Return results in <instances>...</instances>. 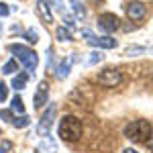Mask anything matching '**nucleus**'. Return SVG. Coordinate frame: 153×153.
<instances>
[{
  "instance_id": "f257e3e1",
  "label": "nucleus",
  "mask_w": 153,
  "mask_h": 153,
  "mask_svg": "<svg viewBox=\"0 0 153 153\" xmlns=\"http://www.w3.org/2000/svg\"><path fill=\"white\" fill-rule=\"evenodd\" d=\"M82 131H84L82 120L71 117V114L63 117L61 123H59V137H61V141H68V143L78 141V139L82 137Z\"/></svg>"
},
{
  "instance_id": "f03ea898",
  "label": "nucleus",
  "mask_w": 153,
  "mask_h": 153,
  "mask_svg": "<svg viewBox=\"0 0 153 153\" xmlns=\"http://www.w3.org/2000/svg\"><path fill=\"white\" fill-rule=\"evenodd\" d=\"M151 133H153L151 123H149V120H143V118L133 120V123H129V125L125 127V137L133 143H145L151 137Z\"/></svg>"
},
{
  "instance_id": "7ed1b4c3",
  "label": "nucleus",
  "mask_w": 153,
  "mask_h": 153,
  "mask_svg": "<svg viewBox=\"0 0 153 153\" xmlns=\"http://www.w3.org/2000/svg\"><path fill=\"white\" fill-rule=\"evenodd\" d=\"M8 51L14 53V55L19 57V61L25 65L27 74H35L37 65H39V57H37V53L33 51V49L25 47V45H16V43H12L10 47H8Z\"/></svg>"
},
{
  "instance_id": "20e7f679",
  "label": "nucleus",
  "mask_w": 153,
  "mask_h": 153,
  "mask_svg": "<svg viewBox=\"0 0 153 153\" xmlns=\"http://www.w3.org/2000/svg\"><path fill=\"white\" fill-rule=\"evenodd\" d=\"M123 80V76H120V71L114 70V68H106V70L100 71V76H98V84L102 86V88H114L118 86Z\"/></svg>"
},
{
  "instance_id": "39448f33",
  "label": "nucleus",
  "mask_w": 153,
  "mask_h": 153,
  "mask_svg": "<svg viewBox=\"0 0 153 153\" xmlns=\"http://www.w3.org/2000/svg\"><path fill=\"white\" fill-rule=\"evenodd\" d=\"M53 118H55V104H49V108L43 112V117H41V123L37 125V135L39 137H49Z\"/></svg>"
},
{
  "instance_id": "423d86ee",
  "label": "nucleus",
  "mask_w": 153,
  "mask_h": 153,
  "mask_svg": "<svg viewBox=\"0 0 153 153\" xmlns=\"http://www.w3.org/2000/svg\"><path fill=\"white\" fill-rule=\"evenodd\" d=\"M82 35L86 37V41H88L92 47H98V49H112V47H117V39H112V37H94L88 29H84Z\"/></svg>"
},
{
  "instance_id": "0eeeda50",
  "label": "nucleus",
  "mask_w": 153,
  "mask_h": 153,
  "mask_svg": "<svg viewBox=\"0 0 153 153\" xmlns=\"http://www.w3.org/2000/svg\"><path fill=\"white\" fill-rule=\"evenodd\" d=\"M118 27H120V21H118L112 12H104V14L98 16V29H100V31H104V33H114Z\"/></svg>"
},
{
  "instance_id": "6e6552de",
  "label": "nucleus",
  "mask_w": 153,
  "mask_h": 153,
  "mask_svg": "<svg viewBox=\"0 0 153 153\" xmlns=\"http://www.w3.org/2000/svg\"><path fill=\"white\" fill-rule=\"evenodd\" d=\"M125 10H127V16H129L131 21H135V23H139L145 19V14H147V8H145V4L143 2H127L125 4Z\"/></svg>"
},
{
  "instance_id": "1a4fd4ad",
  "label": "nucleus",
  "mask_w": 153,
  "mask_h": 153,
  "mask_svg": "<svg viewBox=\"0 0 153 153\" xmlns=\"http://www.w3.org/2000/svg\"><path fill=\"white\" fill-rule=\"evenodd\" d=\"M47 94H49V84L47 82H39L35 94V108H41L43 104H47Z\"/></svg>"
},
{
  "instance_id": "9d476101",
  "label": "nucleus",
  "mask_w": 153,
  "mask_h": 153,
  "mask_svg": "<svg viewBox=\"0 0 153 153\" xmlns=\"http://www.w3.org/2000/svg\"><path fill=\"white\" fill-rule=\"evenodd\" d=\"M49 0H39V4H37V10H39V14L43 16V21L45 23H51L53 21V14H51V10H49Z\"/></svg>"
},
{
  "instance_id": "9b49d317",
  "label": "nucleus",
  "mask_w": 153,
  "mask_h": 153,
  "mask_svg": "<svg viewBox=\"0 0 153 153\" xmlns=\"http://www.w3.org/2000/svg\"><path fill=\"white\" fill-rule=\"evenodd\" d=\"M71 61H74V57H70V59H63V61H61V63L57 65V70H55V76H57L59 80L68 78V74H70V68H71Z\"/></svg>"
},
{
  "instance_id": "f8f14e48",
  "label": "nucleus",
  "mask_w": 153,
  "mask_h": 153,
  "mask_svg": "<svg viewBox=\"0 0 153 153\" xmlns=\"http://www.w3.org/2000/svg\"><path fill=\"white\" fill-rule=\"evenodd\" d=\"M39 153H57L55 143L51 141V135L49 137H43V143L39 145Z\"/></svg>"
},
{
  "instance_id": "ddd939ff",
  "label": "nucleus",
  "mask_w": 153,
  "mask_h": 153,
  "mask_svg": "<svg viewBox=\"0 0 153 153\" xmlns=\"http://www.w3.org/2000/svg\"><path fill=\"white\" fill-rule=\"evenodd\" d=\"M27 78H29V74H19V76H14V78H12V88H14V90H23L25 84H27Z\"/></svg>"
},
{
  "instance_id": "4468645a",
  "label": "nucleus",
  "mask_w": 153,
  "mask_h": 153,
  "mask_svg": "<svg viewBox=\"0 0 153 153\" xmlns=\"http://www.w3.org/2000/svg\"><path fill=\"white\" fill-rule=\"evenodd\" d=\"M12 112H19V114H25V106H23V98L16 94L14 98H12Z\"/></svg>"
},
{
  "instance_id": "2eb2a0df",
  "label": "nucleus",
  "mask_w": 153,
  "mask_h": 153,
  "mask_svg": "<svg viewBox=\"0 0 153 153\" xmlns=\"http://www.w3.org/2000/svg\"><path fill=\"white\" fill-rule=\"evenodd\" d=\"M55 37H57L59 41H71V31L65 29V27H59L57 31H55Z\"/></svg>"
},
{
  "instance_id": "dca6fc26",
  "label": "nucleus",
  "mask_w": 153,
  "mask_h": 153,
  "mask_svg": "<svg viewBox=\"0 0 153 153\" xmlns=\"http://www.w3.org/2000/svg\"><path fill=\"white\" fill-rule=\"evenodd\" d=\"M10 125H14V127H16V129H25V127H29V117H27V114H21V117L16 118H12V123Z\"/></svg>"
},
{
  "instance_id": "f3484780",
  "label": "nucleus",
  "mask_w": 153,
  "mask_h": 153,
  "mask_svg": "<svg viewBox=\"0 0 153 153\" xmlns=\"http://www.w3.org/2000/svg\"><path fill=\"white\" fill-rule=\"evenodd\" d=\"M16 71V59H10V61H6L4 63V68H2V74H6V76H10Z\"/></svg>"
},
{
  "instance_id": "a211bd4d",
  "label": "nucleus",
  "mask_w": 153,
  "mask_h": 153,
  "mask_svg": "<svg viewBox=\"0 0 153 153\" xmlns=\"http://www.w3.org/2000/svg\"><path fill=\"white\" fill-rule=\"evenodd\" d=\"M98 61H102V53H100V51H92V53H90V57L86 59V63H88V65H94V63H98Z\"/></svg>"
},
{
  "instance_id": "6ab92c4d",
  "label": "nucleus",
  "mask_w": 153,
  "mask_h": 153,
  "mask_svg": "<svg viewBox=\"0 0 153 153\" xmlns=\"http://www.w3.org/2000/svg\"><path fill=\"white\" fill-rule=\"evenodd\" d=\"M71 6H74V10H76V14H78V16H86V12H84V8L82 6H80V0H71Z\"/></svg>"
},
{
  "instance_id": "aec40b11",
  "label": "nucleus",
  "mask_w": 153,
  "mask_h": 153,
  "mask_svg": "<svg viewBox=\"0 0 153 153\" xmlns=\"http://www.w3.org/2000/svg\"><path fill=\"white\" fill-rule=\"evenodd\" d=\"M25 37H27V41H31V43H37V41H39V35H37L33 29H31V31H27Z\"/></svg>"
},
{
  "instance_id": "412c9836",
  "label": "nucleus",
  "mask_w": 153,
  "mask_h": 153,
  "mask_svg": "<svg viewBox=\"0 0 153 153\" xmlns=\"http://www.w3.org/2000/svg\"><path fill=\"white\" fill-rule=\"evenodd\" d=\"M0 118H4V120H6V123H12V112L10 110H0Z\"/></svg>"
},
{
  "instance_id": "4be33fe9",
  "label": "nucleus",
  "mask_w": 153,
  "mask_h": 153,
  "mask_svg": "<svg viewBox=\"0 0 153 153\" xmlns=\"http://www.w3.org/2000/svg\"><path fill=\"white\" fill-rule=\"evenodd\" d=\"M6 96H8V88H6L4 84H0V102H4Z\"/></svg>"
},
{
  "instance_id": "5701e85b",
  "label": "nucleus",
  "mask_w": 153,
  "mask_h": 153,
  "mask_svg": "<svg viewBox=\"0 0 153 153\" xmlns=\"http://www.w3.org/2000/svg\"><path fill=\"white\" fill-rule=\"evenodd\" d=\"M145 49L143 47H129L127 49V55H135V53H143Z\"/></svg>"
},
{
  "instance_id": "b1692460",
  "label": "nucleus",
  "mask_w": 153,
  "mask_h": 153,
  "mask_svg": "<svg viewBox=\"0 0 153 153\" xmlns=\"http://www.w3.org/2000/svg\"><path fill=\"white\" fill-rule=\"evenodd\" d=\"M8 6H6V4H2V2H0V16H8Z\"/></svg>"
},
{
  "instance_id": "393cba45",
  "label": "nucleus",
  "mask_w": 153,
  "mask_h": 153,
  "mask_svg": "<svg viewBox=\"0 0 153 153\" xmlns=\"http://www.w3.org/2000/svg\"><path fill=\"white\" fill-rule=\"evenodd\" d=\"M145 145H147V149H149V151L153 153V133H151V137H149V139L145 141Z\"/></svg>"
},
{
  "instance_id": "a878e982",
  "label": "nucleus",
  "mask_w": 153,
  "mask_h": 153,
  "mask_svg": "<svg viewBox=\"0 0 153 153\" xmlns=\"http://www.w3.org/2000/svg\"><path fill=\"white\" fill-rule=\"evenodd\" d=\"M10 147V143H2V149H0V153H6V149Z\"/></svg>"
},
{
  "instance_id": "bb28decb",
  "label": "nucleus",
  "mask_w": 153,
  "mask_h": 153,
  "mask_svg": "<svg viewBox=\"0 0 153 153\" xmlns=\"http://www.w3.org/2000/svg\"><path fill=\"white\" fill-rule=\"evenodd\" d=\"M123 153H137V151H135V149H125Z\"/></svg>"
}]
</instances>
